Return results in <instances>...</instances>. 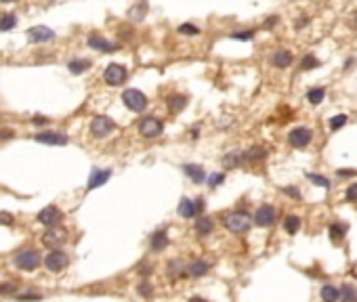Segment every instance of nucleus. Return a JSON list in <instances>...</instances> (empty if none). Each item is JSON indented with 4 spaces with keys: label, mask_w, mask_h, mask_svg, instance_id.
Masks as SVG:
<instances>
[{
    "label": "nucleus",
    "mask_w": 357,
    "mask_h": 302,
    "mask_svg": "<svg viewBox=\"0 0 357 302\" xmlns=\"http://www.w3.org/2000/svg\"><path fill=\"white\" fill-rule=\"evenodd\" d=\"M70 265V258H68V254L61 252V250H53L47 258H44V267H47L51 273H59L63 271L65 267Z\"/></svg>",
    "instance_id": "nucleus-7"
},
{
    "label": "nucleus",
    "mask_w": 357,
    "mask_h": 302,
    "mask_svg": "<svg viewBox=\"0 0 357 302\" xmlns=\"http://www.w3.org/2000/svg\"><path fill=\"white\" fill-rule=\"evenodd\" d=\"M212 229H214V225H212L210 218H206V216L197 218V223H195V231H197L200 235H210V233H212Z\"/></svg>",
    "instance_id": "nucleus-26"
},
{
    "label": "nucleus",
    "mask_w": 357,
    "mask_h": 302,
    "mask_svg": "<svg viewBox=\"0 0 357 302\" xmlns=\"http://www.w3.org/2000/svg\"><path fill=\"white\" fill-rule=\"evenodd\" d=\"M15 292V286L13 284H0V294L7 296V294H13Z\"/></svg>",
    "instance_id": "nucleus-42"
},
{
    "label": "nucleus",
    "mask_w": 357,
    "mask_h": 302,
    "mask_svg": "<svg viewBox=\"0 0 357 302\" xmlns=\"http://www.w3.org/2000/svg\"><path fill=\"white\" fill-rule=\"evenodd\" d=\"M284 229L288 231V233H292V235H294L296 231L301 229V218H299V216H288L286 223H284Z\"/></svg>",
    "instance_id": "nucleus-33"
},
{
    "label": "nucleus",
    "mask_w": 357,
    "mask_h": 302,
    "mask_svg": "<svg viewBox=\"0 0 357 302\" xmlns=\"http://www.w3.org/2000/svg\"><path fill=\"white\" fill-rule=\"evenodd\" d=\"M347 202H357V183H353L347 189Z\"/></svg>",
    "instance_id": "nucleus-41"
},
{
    "label": "nucleus",
    "mask_w": 357,
    "mask_h": 302,
    "mask_svg": "<svg viewBox=\"0 0 357 302\" xmlns=\"http://www.w3.org/2000/svg\"><path fill=\"white\" fill-rule=\"evenodd\" d=\"M109 176H111V170H99V168H95V170L91 172V178H88V185H86V187H88V189H97V187H101L103 183H107Z\"/></svg>",
    "instance_id": "nucleus-15"
},
{
    "label": "nucleus",
    "mask_w": 357,
    "mask_h": 302,
    "mask_svg": "<svg viewBox=\"0 0 357 302\" xmlns=\"http://www.w3.org/2000/svg\"><path fill=\"white\" fill-rule=\"evenodd\" d=\"M286 193H290V195H292V197H299V191H296L294 187H290V189H286Z\"/></svg>",
    "instance_id": "nucleus-50"
},
{
    "label": "nucleus",
    "mask_w": 357,
    "mask_h": 302,
    "mask_svg": "<svg viewBox=\"0 0 357 302\" xmlns=\"http://www.w3.org/2000/svg\"><path fill=\"white\" fill-rule=\"evenodd\" d=\"M183 172H185L193 183H204V178H206L204 168L197 166V164H185V166H183Z\"/></svg>",
    "instance_id": "nucleus-18"
},
{
    "label": "nucleus",
    "mask_w": 357,
    "mask_h": 302,
    "mask_svg": "<svg viewBox=\"0 0 357 302\" xmlns=\"http://www.w3.org/2000/svg\"><path fill=\"white\" fill-rule=\"evenodd\" d=\"M0 225H13V214L0 212Z\"/></svg>",
    "instance_id": "nucleus-43"
},
{
    "label": "nucleus",
    "mask_w": 357,
    "mask_h": 302,
    "mask_svg": "<svg viewBox=\"0 0 357 302\" xmlns=\"http://www.w3.org/2000/svg\"><path fill=\"white\" fill-rule=\"evenodd\" d=\"M145 15H147V0H139V3L128 11V17H130L132 21H143Z\"/></svg>",
    "instance_id": "nucleus-22"
},
{
    "label": "nucleus",
    "mask_w": 357,
    "mask_h": 302,
    "mask_svg": "<svg viewBox=\"0 0 357 302\" xmlns=\"http://www.w3.org/2000/svg\"><path fill=\"white\" fill-rule=\"evenodd\" d=\"M311 138H313V132H311L309 128L301 126V128H294L292 132L288 134V141L292 147H307L311 143Z\"/></svg>",
    "instance_id": "nucleus-8"
},
{
    "label": "nucleus",
    "mask_w": 357,
    "mask_h": 302,
    "mask_svg": "<svg viewBox=\"0 0 357 302\" xmlns=\"http://www.w3.org/2000/svg\"><path fill=\"white\" fill-rule=\"evenodd\" d=\"M122 101L130 111H143L147 107V97L137 88H128L122 92Z\"/></svg>",
    "instance_id": "nucleus-2"
},
{
    "label": "nucleus",
    "mask_w": 357,
    "mask_h": 302,
    "mask_svg": "<svg viewBox=\"0 0 357 302\" xmlns=\"http://www.w3.org/2000/svg\"><path fill=\"white\" fill-rule=\"evenodd\" d=\"M0 3H13V0H0Z\"/></svg>",
    "instance_id": "nucleus-55"
},
{
    "label": "nucleus",
    "mask_w": 357,
    "mask_h": 302,
    "mask_svg": "<svg viewBox=\"0 0 357 302\" xmlns=\"http://www.w3.org/2000/svg\"><path fill=\"white\" fill-rule=\"evenodd\" d=\"M65 229H61V227H49V231L47 233L42 235V244L44 246H49V248H57V246H61L63 241H65Z\"/></svg>",
    "instance_id": "nucleus-9"
},
{
    "label": "nucleus",
    "mask_w": 357,
    "mask_h": 302,
    "mask_svg": "<svg viewBox=\"0 0 357 302\" xmlns=\"http://www.w3.org/2000/svg\"><path fill=\"white\" fill-rule=\"evenodd\" d=\"M103 80L109 86H120L126 80V67L120 65V63H109L105 67V72H103Z\"/></svg>",
    "instance_id": "nucleus-5"
},
{
    "label": "nucleus",
    "mask_w": 357,
    "mask_h": 302,
    "mask_svg": "<svg viewBox=\"0 0 357 302\" xmlns=\"http://www.w3.org/2000/svg\"><path fill=\"white\" fill-rule=\"evenodd\" d=\"M55 38V32L51 28H44V26H34L28 30V40L30 42H47V40H53Z\"/></svg>",
    "instance_id": "nucleus-12"
},
{
    "label": "nucleus",
    "mask_w": 357,
    "mask_h": 302,
    "mask_svg": "<svg viewBox=\"0 0 357 302\" xmlns=\"http://www.w3.org/2000/svg\"><path fill=\"white\" fill-rule=\"evenodd\" d=\"M267 157V149L265 147H250L248 151H244V162H259Z\"/></svg>",
    "instance_id": "nucleus-23"
},
{
    "label": "nucleus",
    "mask_w": 357,
    "mask_h": 302,
    "mask_svg": "<svg viewBox=\"0 0 357 302\" xmlns=\"http://www.w3.org/2000/svg\"><path fill=\"white\" fill-rule=\"evenodd\" d=\"M13 136H15L13 130H3V132H0V138H13Z\"/></svg>",
    "instance_id": "nucleus-46"
},
{
    "label": "nucleus",
    "mask_w": 357,
    "mask_h": 302,
    "mask_svg": "<svg viewBox=\"0 0 357 302\" xmlns=\"http://www.w3.org/2000/svg\"><path fill=\"white\" fill-rule=\"evenodd\" d=\"M353 63H355V61H353V59H347V61H345V69H349V67H351V65H353Z\"/></svg>",
    "instance_id": "nucleus-53"
},
{
    "label": "nucleus",
    "mask_w": 357,
    "mask_h": 302,
    "mask_svg": "<svg viewBox=\"0 0 357 302\" xmlns=\"http://www.w3.org/2000/svg\"><path fill=\"white\" fill-rule=\"evenodd\" d=\"M36 141L44 143V145H65L68 143V136L61 132H40V134H36Z\"/></svg>",
    "instance_id": "nucleus-14"
},
{
    "label": "nucleus",
    "mask_w": 357,
    "mask_h": 302,
    "mask_svg": "<svg viewBox=\"0 0 357 302\" xmlns=\"http://www.w3.org/2000/svg\"><path fill=\"white\" fill-rule=\"evenodd\" d=\"M185 273L191 275V277H204V275L208 273V263H204V260H193V263H189V265L185 267Z\"/></svg>",
    "instance_id": "nucleus-19"
},
{
    "label": "nucleus",
    "mask_w": 357,
    "mask_h": 302,
    "mask_svg": "<svg viewBox=\"0 0 357 302\" xmlns=\"http://www.w3.org/2000/svg\"><path fill=\"white\" fill-rule=\"evenodd\" d=\"M162 130H164L162 122L158 118H153V115H147V118H143L139 124V132L145 138H158L162 134Z\"/></svg>",
    "instance_id": "nucleus-6"
},
{
    "label": "nucleus",
    "mask_w": 357,
    "mask_h": 302,
    "mask_svg": "<svg viewBox=\"0 0 357 302\" xmlns=\"http://www.w3.org/2000/svg\"><path fill=\"white\" fill-rule=\"evenodd\" d=\"M15 26H17V17L15 15H11V13L0 15V32H7L11 28H15Z\"/></svg>",
    "instance_id": "nucleus-30"
},
{
    "label": "nucleus",
    "mask_w": 357,
    "mask_h": 302,
    "mask_svg": "<svg viewBox=\"0 0 357 302\" xmlns=\"http://www.w3.org/2000/svg\"><path fill=\"white\" fill-rule=\"evenodd\" d=\"M254 223H256L259 227H269V225H273V223H275V208L269 206V204L261 206L259 210H256V214H254Z\"/></svg>",
    "instance_id": "nucleus-10"
},
{
    "label": "nucleus",
    "mask_w": 357,
    "mask_h": 302,
    "mask_svg": "<svg viewBox=\"0 0 357 302\" xmlns=\"http://www.w3.org/2000/svg\"><path fill=\"white\" fill-rule=\"evenodd\" d=\"M197 214V206L195 202L183 197L181 202H179V216H183V218H193Z\"/></svg>",
    "instance_id": "nucleus-17"
},
{
    "label": "nucleus",
    "mask_w": 357,
    "mask_h": 302,
    "mask_svg": "<svg viewBox=\"0 0 357 302\" xmlns=\"http://www.w3.org/2000/svg\"><path fill=\"white\" fill-rule=\"evenodd\" d=\"M349 26H351L353 30H357V11H353V13L349 15Z\"/></svg>",
    "instance_id": "nucleus-45"
},
{
    "label": "nucleus",
    "mask_w": 357,
    "mask_h": 302,
    "mask_svg": "<svg viewBox=\"0 0 357 302\" xmlns=\"http://www.w3.org/2000/svg\"><path fill=\"white\" fill-rule=\"evenodd\" d=\"M120 32H122V38H130V30H126V28H120Z\"/></svg>",
    "instance_id": "nucleus-51"
},
{
    "label": "nucleus",
    "mask_w": 357,
    "mask_h": 302,
    "mask_svg": "<svg viewBox=\"0 0 357 302\" xmlns=\"http://www.w3.org/2000/svg\"><path fill=\"white\" fill-rule=\"evenodd\" d=\"M341 298V290L336 286H324L322 288V300L324 302H339Z\"/></svg>",
    "instance_id": "nucleus-24"
},
{
    "label": "nucleus",
    "mask_w": 357,
    "mask_h": 302,
    "mask_svg": "<svg viewBox=\"0 0 357 302\" xmlns=\"http://www.w3.org/2000/svg\"><path fill=\"white\" fill-rule=\"evenodd\" d=\"M324 97H326V90H324V88H311V90L307 92V101H309L311 105H320V103L324 101Z\"/></svg>",
    "instance_id": "nucleus-28"
},
{
    "label": "nucleus",
    "mask_w": 357,
    "mask_h": 302,
    "mask_svg": "<svg viewBox=\"0 0 357 302\" xmlns=\"http://www.w3.org/2000/svg\"><path fill=\"white\" fill-rule=\"evenodd\" d=\"M114 130H116V122L109 120L107 115H97V118L91 122V134L95 138H105V136H109Z\"/></svg>",
    "instance_id": "nucleus-3"
},
{
    "label": "nucleus",
    "mask_w": 357,
    "mask_h": 302,
    "mask_svg": "<svg viewBox=\"0 0 357 302\" xmlns=\"http://www.w3.org/2000/svg\"><path fill=\"white\" fill-rule=\"evenodd\" d=\"M15 265H17V269H21V271H34V269H38V265H40V254H38L36 250H24V252L17 254Z\"/></svg>",
    "instance_id": "nucleus-4"
},
{
    "label": "nucleus",
    "mask_w": 357,
    "mask_h": 302,
    "mask_svg": "<svg viewBox=\"0 0 357 302\" xmlns=\"http://www.w3.org/2000/svg\"><path fill=\"white\" fill-rule=\"evenodd\" d=\"M221 162H223V166H225V168H237V164H242V162H244V153L231 151V153H227L225 157H223Z\"/></svg>",
    "instance_id": "nucleus-25"
},
{
    "label": "nucleus",
    "mask_w": 357,
    "mask_h": 302,
    "mask_svg": "<svg viewBox=\"0 0 357 302\" xmlns=\"http://www.w3.org/2000/svg\"><path fill=\"white\" fill-rule=\"evenodd\" d=\"M307 178H309L311 183L320 185V187H324V189H328V187H330V180H328L326 176H320V174H307Z\"/></svg>",
    "instance_id": "nucleus-36"
},
{
    "label": "nucleus",
    "mask_w": 357,
    "mask_h": 302,
    "mask_svg": "<svg viewBox=\"0 0 357 302\" xmlns=\"http://www.w3.org/2000/svg\"><path fill=\"white\" fill-rule=\"evenodd\" d=\"M223 223H225V227L231 231V233H244V231L250 229L252 218L246 212H229V214H225Z\"/></svg>",
    "instance_id": "nucleus-1"
},
{
    "label": "nucleus",
    "mask_w": 357,
    "mask_h": 302,
    "mask_svg": "<svg viewBox=\"0 0 357 302\" xmlns=\"http://www.w3.org/2000/svg\"><path fill=\"white\" fill-rule=\"evenodd\" d=\"M70 72L72 74H84L88 67H91V61L88 59H74V61H70Z\"/></svg>",
    "instance_id": "nucleus-27"
},
{
    "label": "nucleus",
    "mask_w": 357,
    "mask_h": 302,
    "mask_svg": "<svg viewBox=\"0 0 357 302\" xmlns=\"http://www.w3.org/2000/svg\"><path fill=\"white\" fill-rule=\"evenodd\" d=\"M19 302H28V300H40V294H21L17 298Z\"/></svg>",
    "instance_id": "nucleus-44"
},
{
    "label": "nucleus",
    "mask_w": 357,
    "mask_h": 302,
    "mask_svg": "<svg viewBox=\"0 0 357 302\" xmlns=\"http://www.w3.org/2000/svg\"><path fill=\"white\" fill-rule=\"evenodd\" d=\"M275 23H277V17H271V19H267V21H265V28H273Z\"/></svg>",
    "instance_id": "nucleus-47"
},
{
    "label": "nucleus",
    "mask_w": 357,
    "mask_h": 302,
    "mask_svg": "<svg viewBox=\"0 0 357 302\" xmlns=\"http://www.w3.org/2000/svg\"><path fill=\"white\" fill-rule=\"evenodd\" d=\"M271 63H273L277 69H286L290 63H292V53H288L286 49H280V51H275V53H273Z\"/></svg>",
    "instance_id": "nucleus-16"
},
{
    "label": "nucleus",
    "mask_w": 357,
    "mask_h": 302,
    "mask_svg": "<svg viewBox=\"0 0 357 302\" xmlns=\"http://www.w3.org/2000/svg\"><path fill=\"white\" fill-rule=\"evenodd\" d=\"M355 174V170H341L339 172V176H343V178H347V176H353Z\"/></svg>",
    "instance_id": "nucleus-49"
},
{
    "label": "nucleus",
    "mask_w": 357,
    "mask_h": 302,
    "mask_svg": "<svg viewBox=\"0 0 357 302\" xmlns=\"http://www.w3.org/2000/svg\"><path fill=\"white\" fill-rule=\"evenodd\" d=\"M166 246H168V235H166V231H155V233L151 235V250H153V252H162Z\"/></svg>",
    "instance_id": "nucleus-20"
},
{
    "label": "nucleus",
    "mask_w": 357,
    "mask_h": 302,
    "mask_svg": "<svg viewBox=\"0 0 357 302\" xmlns=\"http://www.w3.org/2000/svg\"><path fill=\"white\" fill-rule=\"evenodd\" d=\"M187 107V97L185 95H170L168 97V109L172 113H179V111H183Z\"/></svg>",
    "instance_id": "nucleus-21"
},
{
    "label": "nucleus",
    "mask_w": 357,
    "mask_h": 302,
    "mask_svg": "<svg viewBox=\"0 0 357 302\" xmlns=\"http://www.w3.org/2000/svg\"><path fill=\"white\" fill-rule=\"evenodd\" d=\"M179 34H183V36H197L200 30L193 26V23H183V26H179Z\"/></svg>",
    "instance_id": "nucleus-34"
},
{
    "label": "nucleus",
    "mask_w": 357,
    "mask_h": 302,
    "mask_svg": "<svg viewBox=\"0 0 357 302\" xmlns=\"http://www.w3.org/2000/svg\"><path fill=\"white\" fill-rule=\"evenodd\" d=\"M34 122H36V124H47V118H40V115H38V118H36Z\"/></svg>",
    "instance_id": "nucleus-52"
},
{
    "label": "nucleus",
    "mask_w": 357,
    "mask_h": 302,
    "mask_svg": "<svg viewBox=\"0 0 357 302\" xmlns=\"http://www.w3.org/2000/svg\"><path fill=\"white\" fill-rule=\"evenodd\" d=\"M179 267H181V265H179L176 260L174 263H168V275L172 277V279H174V277H179V273H181V269H179Z\"/></svg>",
    "instance_id": "nucleus-40"
},
{
    "label": "nucleus",
    "mask_w": 357,
    "mask_h": 302,
    "mask_svg": "<svg viewBox=\"0 0 357 302\" xmlns=\"http://www.w3.org/2000/svg\"><path fill=\"white\" fill-rule=\"evenodd\" d=\"M345 124H347V115H345V113L334 115V118L330 120V128H332V130H339V128H343Z\"/></svg>",
    "instance_id": "nucleus-35"
},
{
    "label": "nucleus",
    "mask_w": 357,
    "mask_h": 302,
    "mask_svg": "<svg viewBox=\"0 0 357 302\" xmlns=\"http://www.w3.org/2000/svg\"><path fill=\"white\" fill-rule=\"evenodd\" d=\"M139 294H141L143 298H149V296L153 294V286H149L147 281H141V284H139Z\"/></svg>",
    "instance_id": "nucleus-39"
},
{
    "label": "nucleus",
    "mask_w": 357,
    "mask_h": 302,
    "mask_svg": "<svg viewBox=\"0 0 357 302\" xmlns=\"http://www.w3.org/2000/svg\"><path fill=\"white\" fill-rule=\"evenodd\" d=\"M88 46L95 51H101V53H116L118 51V44L116 42H109L101 36H91L88 38Z\"/></svg>",
    "instance_id": "nucleus-13"
},
{
    "label": "nucleus",
    "mask_w": 357,
    "mask_h": 302,
    "mask_svg": "<svg viewBox=\"0 0 357 302\" xmlns=\"http://www.w3.org/2000/svg\"><path fill=\"white\" fill-rule=\"evenodd\" d=\"M225 180V174H221V172H216V174H212V176H208V187L210 189H216L219 185Z\"/></svg>",
    "instance_id": "nucleus-37"
},
{
    "label": "nucleus",
    "mask_w": 357,
    "mask_h": 302,
    "mask_svg": "<svg viewBox=\"0 0 357 302\" xmlns=\"http://www.w3.org/2000/svg\"><path fill=\"white\" fill-rule=\"evenodd\" d=\"M341 300H343V302H357V290H355L353 286L345 284V286L341 288Z\"/></svg>",
    "instance_id": "nucleus-29"
},
{
    "label": "nucleus",
    "mask_w": 357,
    "mask_h": 302,
    "mask_svg": "<svg viewBox=\"0 0 357 302\" xmlns=\"http://www.w3.org/2000/svg\"><path fill=\"white\" fill-rule=\"evenodd\" d=\"M315 67H320L318 57H313V55L303 57V61H301V69H303V72H311V69H315Z\"/></svg>",
    "instance_id": "nucleus-32"
},
{
    "label": "nucleus",
    "mask_w": 357,
    "mask_h": 302,
    "mask_svg": "<svg viewBox=\"0 0 357 302\" xmlns=\"http://www.w3.org/2000/svg\"><path fill=\"white\" fill-rule=\"evenodd\" d=\"M330 237H332V241H343L345 239V225L334 223L330 227Z\"/></svg>",
    "instance_id": "nucleus-31"
},
{
    "label": "nucleus",
    "mask_w": 357,
    "mask_h": 302,
    "mask_svg": "<svg viewBox=\"0 0 357 302\" xmlns=\"http://www.w3.org/2000/svg\"><path fill=\"white\" fill-rule=\"evenodd\" d=\"M189 302H206V300H204V298H197V296H195V298H191Z\"/></svg>",
    "instance_id": "nucleus-54"
},
{
    "label": "nucleus",
    "mask_w": 357,
    "mask_h": 302,
    "mask_svg": "<svg viewBox=\"0 0 357 302\" xmlns=\"http://www.w3.org/2000/svg\"><path fill=\"white\" fill-rule=\"evenodd\" d=\"M38 220L42 225H47V227H55L61 220V210L57 206H47V208H42V210L38 212Z\"/></svg>",
    "instance_id": "nucleus-11"
},
{
    "label": "nucleus",
    "mask_w": 357,
    "mask_h": 302,
    "mask_svg": "<svg viewBox=\"0 0 357 302\" xmlns=\"http://www.w3.org/2000/svg\"><path fill=\"white\" fill-rule=\"evenodd\" d=\"M307 23H309V19H307V17H305V15H303V19H299V21H296V28H299V30H301V28H303V26H307Z\"/></svg>",
    "instance_id": "nucleus-48"
},
{
    "label": "nucleus",
    "mask_w": 357,
    "mask_h": 302,
    "mask_svg": "<svg viewBox=\"0 0 357 302\" xmlns=\"http://www.w3.org/2000/svg\"><path fill=\"white\" fill-rule=\"evenodd\" d=\"M231 38H235V40H252V38H254V32H252V30L233 32V34H231Z\"/></svg>",
    "instance_id": "nucleus-38"
}]
</instances>
